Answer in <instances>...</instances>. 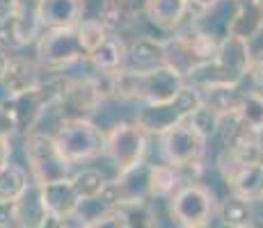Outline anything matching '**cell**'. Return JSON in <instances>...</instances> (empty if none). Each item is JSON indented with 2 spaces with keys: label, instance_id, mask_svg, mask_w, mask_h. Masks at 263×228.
Listing matches in <instances>:
<instances>
[{
  "label": "cell",
  "instance_id": "obj_1",
  "mask_svg": "<svg viewBox=\"0 0 263 228\" xmlns=\"http://www.w3.org/2000/svg\"><path fill=\"white\" fill-rule=\"evenodd\" d=\"M252 62V48L238 37H224L217 44L211 59L201 62L185 75V85L197 89L217 87V85H240Z\"/></svg>",
  "mask_w": 263,
  "mask_h": 228
},
{
  "label": "cell",
  "instance_id": "obj_2",
  "mask_svg": "<svg viewBox=\"0 0 263 228\" xmlns=\"http://www.w3.org/2000/svg\"><path fill=\"white\" fill-rule=\"evenodd\" d=\"M206 146H209V139L197 133L188 121L160 135V149H163L165 160L167 164L181 171L185 182H197L199 178L201 169H204L201 164H204Z\"/></svg>",
  "mask_w": 263,
  "mask_h": 228
},
{
  "label": "cell",
  "instance_id": "obj_3",
  "mask_svg": "<svg viewBox=\"0 0 263 228\" xmlns=\"http://www.w3.org/2000/svg\"><path fill=\"white\" fill-rule=\"evenodd\" d=\"M53 137L71 167L101 158L105 151V130L92 119H60Z\"/></svg>",
  "mask_w": 263,
  "mask_h": 228
},
{
  "label": "cell",
  "instance_id": "obj_4",
  "mask_svg": "<svg viewBox=\"0 0 263 228\" xmlns=\"http://www.w3.org/2000/svg\"><path fill=\"white\" fill-rule=\"evenodd\" d=\"M199 105H201V91L197 87H192V85H183L179 94L172 96L170 100L140 105L135 121L142 126L146 135L160 137L163 133H167L170 128L188 121V116L195 112Z\"/></svg>",
  "mask_w": 263,
  "mask_h": 228
},
{
  "label": "cell",
  "instance_id": "obj_5",
  "mask_svg": "<svg viewBox=\"0 0 263 228\" xmlns=\"http://www.w3.org/2000/svg\"><path fill=\"white\" fill-rule=\"evenodd\" d=\"M170 219L179 228L211 226L217 217L215 194L201 182H185L167 199Z\"/></svg>",
  "mask_w": 263,
  "mask_h": 228
},
{
  "label": "cell",
  "instance_id": "obj_6",
  "mask_svg": "<svg viewBox=\"0 0 263 228\" xmlns=\"http://www.w3.org/2000/svg\"><path fill=\"white\" fill-rule=\"evenodd\" d=\"M89 55L76 28L42 30L37 37V64L48 73H62L73 64L85 62Z\"/></svg>",
  "mask_w": 263,
  "mask_h": 228
},
{
  "label": "cell",
  "instance_id": "obj_7",
  "mask_svg": "<svg viewBox=\"0 0 263 228\" xmlns=\"http://www.w3.org/2000/svg\"><path fill=\"white\" fill-rule=\"evenodd\" d=\"M23 153L30 164V180L37 185H46V182L71 176V164L62 158L58 141L50 133H44V130L28 133L23 141Z\"/></svg>",
  "mask_w": 263,
  "mask_h": 228
},
{
  "label": "cell",
  "instance_id": "obj_8",
  "mask_svg": "<svg viewBox=\"0 0 263 228\" xmlns=\"http://www.w3.org/2000/svg\"><path fill=\"white\" fill-rule=\"evenodd\" d=\"M149 135L138 121H119L105 133V151L117 171H126L144 160Z\"/></svg>",
  "mask_w": 263,
  "mask_h": 228
},
{
  "label": "cell",
  "instance_id": "obj_9",
  "mask_svg": "<svg viewBox=\"0 0 263 228\" xmlns=\"http://www.w3.org/2000/svg\"><path fill=\"white\" fill-rule=\"evenodd\" d=\"M96 75H85V78H69L67 91L60 100V119H92V114L103 105Z\"/></svg>",
  "mask_w": 263,
  "mask_h": 228
},
{
  "label": "cell",
  "instance_id": "obj_10",
  "mask_svg": "<svg viewBox=\"0 0 263 228\" xmlns=\"http://www.w3.org/2000/svg\"><path fill=\"white\" fill-rule=\"evenodd\" d=\"M12 217L16 228H42L48 219V210L44 203L42 185L30 180L28 187L12 201Z\"/></svg>",
  "mask_w": 263,
  "mask_h": 228
},
{
  "label": "cell",
  "instance_id": "obj_11",
  "mask_svg": "<svg viewBox=\"0 0 263 228\" xmlns=\"http://www.w3.org/2000/svg\"><path fill=\"white\" fill-rule=\"evenodd\" d=\"M85 0H39L37 16L42 30L76 28L85 18Z\"/></svg>",
  "mask_w": 263,
  "mask_h": 228
},
{
  "label": "cell",
  "instance_id": "obj_12",
  "mask_svg": "<svg viewBox=\"0 0 263 228\" xmlns=\"http://www.w3.org/2000/svg\"><path fill=\"white\" fill-rule=\"evenodd\" d=\"M217 135H220L222 146L227 151H234V153H240V155L256 160V153H259V146H261V135L254 133L252 128H247L236 112L222 116Z\"/></svg>",
  "mask_w": 263,
  "mask_h": 228
},
{
  "label": "cell",
  "instance_id": "obj_13",
  "mask_svg": "<svg viewBox=\"0 0 263 228\" xmlns=\"http://www.w3.org/2000/svg\"><path fill=\"white\" fill-rule=\"evenodd\" d=\"M144 16V0H103L99 21L110 34H121Z\"/></svg>",
  "mask_w": 263,
  "mask_h": 228
},
{
  "label": "cell",
  "instance_id": "obj_14",
  "mask_svg": "<svg viewBox=\"0 0 263 228\" xmlns=\"http://www.w3.org/2000/svg\"><path fill=\"white\" fill-rule=\"evenodd\" d=\"M190 14L188 0H144L146 21L160 32H176Z\"/></svg>",
  "mask_w": 263,
  "mask_h": 228
},
{
  "label": "cell",
  "instance_id": "obj_15",
  "mask_svg": "<svg viewBox=\"0 0 263 228\" xmlns=\"http://www.w3.org/2000/svg\"><path fill=\"white\" fill-rule=\"evenodd\" d=\"M42 67L37 64V59H25V57H12L9 59V67L5 71V75L0 78L5 94L9 96H18L25 91L34 89L42 82Z\"/></svg>",
  "mask_w": 263,
  "mask_h": 228
},
{
  "label": "cell",
  "instance_id": "obj_16",
  "mask_svg": "<svg viewBox=\"0 0 263 228\" xmlns=\"http://www.w3.org/2000/svg\"><path fill=\"white\" fill-rule=\"evenodd\" d=\"M156 67H165V42L156 37L135 39L126 53V69L149 71Z\"/></svg>",
  "mask_w": 263,
  "mask_h": 228
},
{
  "label": "cell",
  "instance_id": "obj_17",
  "mask_svg": "<svg viewBox=\"0 0 263 228\" xmlns=\"http://www.w3.org/2000/svg\"><path fill=\"white\" fill-rule=\"evenodd\" d=\"M126 53H128V44L121 39V34H108L103 44L89 53L87 62L94 67L96 73H115L126 69Z\"/></svg>",
  "mask_w": 263,
  "mask_h": 228
},
{
  "label": "cell",
  "instance_id": "obj_18",
  "mask_svg": "<svg viewBox=\"0 0 263 228\" xmlns=\"http://www.w3.org/2000/svg\"><path fill=\"white\" fill-rule=\"evenodd\" d=\"M263 32V14L252 0H238L234 16L229 23V37H238L242 42L252 44Z\"/></svg>",
  "mask_w": 263,
  "mask_h": 228
},
{
  "label": "cell",
  "instance_id": "obj_19",
  "mask_svg": "<svg viewBox=\"0 0 263 228\" xmlns=\"http://www.w3.org/2000/svg\"><path fill=\"white\" fill-rule=\"evenodd\" d=\"M42 194H44V203H46V210L50 217H64L80 208V196L73 190L69 178L42 185Z\"/></svg>",
  "mask_w": 263,
  "mask_h": 228
},
{
  "label": "cell",
  "instance_id": "obj_20",
  "mask_svg": "<svg viewBox=\"0 0 263 228\" xmlns=\"http://www.w3.org/2000/svg\"><path fill=\"white\" fill-rule=\"evenodd\" d=\"M165 42V67L174 69L179 75H185L190 73L195 67H199L204 59L199 57V55L195 53V48L190 46V42L183 37V34L176 30V32H172L170 39H163Z\"/></svg>",
  "mask_w": 263,
  "mask_h": 228
},
{
  "label": "cell",
  "instance_id": "obj_21",
  "mask_svg": "<svg viewBox=\"0 0 263 228\" xmlns=\"http://www.w3.org/2000/svg\"><path fill=\"white\" fill-rule=\"evenodd\" d=\"M217 217H220V224L227 228H252L256 224L254 203L238 194H229L227 199L220 201Z\"/></svg>",
  "mask_w": 263,
  "mask_h": 228
},
{
  "label": "cell",
  "instance_id": "obj_22",
  "mask_svg": "<svg viewBox=\"0 0 263 228\" xmlns=\"http://www.w3.org/2000/svg\"><path fill=\"white\" fill-rule=\"evenodd\" d=\"M181 185H185L183 176L172 164H151L149 169V199H165L167 201Z\"/></svg>",
  "mask_w": 263,
  "mask_h": 228
},
{
  "label": "cell",
  "instance_id": "obj_23",
  "mask_svg": "<svg viewBox=\"0 0 263 228\" xmlns=\"http://www.w3.org/2000/svg\"><path fill=\"white\" fill-rule=\"evenodd\" d=\"M201 91V103L215 110L220 116L234 114L238 110V103L242 98L240 85H217V87H206Z\"/></svg>",
  "mask_w": 263,
  "mask_h": 228
},
{
  "label": "cell",
  "instance_id": "obj_24",
  "mask_svg": "<svg viewBox=\"0 0 263 228\" xmlns=\"http://www.w3.org/2000/svg\"><path fill=\"white\" fill-rule=\"evenodd\" d=\"M28 182H30V176L21 164L7 162L5 167H0V201H9L12 203L28 187Z\"/></svg>",
  "mask_w": 263,
  "mask_h": 228
},
{
  "label": "cell",
  "instance_id": "obj_25",
  "mask_svg": "<svg viewBox=\"0 0 263 228\" xmlns=\"http://www.w3.org/2000/svg\"><path fill=\"white\" fill-rule=\"evenodd\" d=\"M73 190L78 192L80 201H92L101 194L103 185L108 182V178L103 176V171L94 169V167H85V169H78L76 174L69 176Z\"/></svg>",
  "mask_w": 263,
  "mask_h": 228
},
{
  "label": "cell",
  "instance_id": "obj_26",
  "mask_svg": "<svg viewBox=\"0 0 263 228\" xmlns=\"http://www.w3.org/2000/svg\"><path fill=\"white\" fill-rule=\"evenodd\" d=\"M236 114L247 128L263 135V91H242Z\"/></svg>",
  "mask_w": 263,
  "mask_h": 228
},
{
  "label": "cell",
  "instance_id": "obj_27",
  "mask_svg": "<svg viewBox=\"0 0 263 228\" xmlns=\"http://www.w3.org/2000/svg\"><path fill=\"white\" fill-rule=\"evenodd\" d=\"M117 210L124 215L126 228H156L158 226V217H156V210L151 208L149 199L119 205Z\"/></svg>",
  "mask_w": 263,
  "mask_h": 228
},
{
  "label": "cell",
  "instance_id": "obj_28",
  "mask_svg": "<svg viewBox=\"0 0 263 228\" xmlns=\"http://www.w3.org/2000/svg\"><path fill=\"white\" fill-rule=\"evenodd\" d=\"M220 121H222V116L217 114L215 110H211L209 105H204V103H201L199 108L188 116V123L199 135H204L206 139H211L213 135H217V130H220Z\"/></svg>",
  "mask_w": 263,
  "mask_h": 228
},
{
  "label": "cell",
  "instance_id": "obj_29",
  "mask_svg": "<svg viewBox=\"0 0 263 228\" xmlns=\"http://www.w3.org/2000/svg\"><path fill=\"white\" fill-rule=\"evenodd\" d=\"M76 30H78V37H80V42H83L85 50H87V55L99 48V46L103 44V39L110 34L99 18H83V21L76 25Z\"/></svg>",
  "mask_w": 263,
  "mask_h": 228
},
{
  "label": "cell",
  "instance_id": "obj_30",
  "mask_svg": "<svg viewBox=\"0 0 263 228\" xmlns=\"http://www.w3.org/2000/svg\"><path fill=\"white\" fill-rule=\"evenodd\" d=\"M42 228H89V219L80 210L69 212V215H64V217H50L48 215L46 224Z\"/></svg>",
  "mask_w": 263,
  "mask_h": 228
},
{
  "label": "cell",
  "instance_id": "obj_31",
  "mask_svg": "<svg viewBox=\"0 0 263 228\" xmlns=\"http://www.w3.org/2000/svg\"><path fill=\"white\" fill-rule=\"evenodd\" d=\"M89 228H126V219L119 210H103L89 221Z\"/></svg>",
  "mask_w": 263,
  "mask_h": 228
},
{
  "label": "cell",
  "instance_id": "obj_32",
  "mask_svg": "<svg viewBox=\"0 0 263 228\" xmlns=\"http://www.w3.org/2000/svg\"><path fill=\"white\" fill-rule=\"evenodd\" d=\"M16 135V121L12 116V110L7 108V103H0V139H12Z\"/></svg>",
  "mask_w": 263,
  "mask_h": 228
},
{
  "label": "cell",
  "instance_id": "obj_33",
  "mask_svg": "<svg viewBox=\"0 0 263 228\" xmlns=\"http://www.w3.org/2000/svg\"><path fill=\"white\" fill-rule=\"evenodd\" d=\"M247 73L252 75V80H254L259 87H263V48L259 53H252V62H250V71Z\"/></svg>",
  "mask_w": 263,
  "mask_h": 228
},
{
  "label": "cell",
  "instance_id": "obj_34",
  "mask_svg": "<svg viewBox=\"0 0 263 228\" xmlns=\"http://www.w3.org/2000/svg\"><path fill=\"white\" fill-rule=\"evenodd\" d=\"M217 3H220V0H188V7H190V12L197 16V14L206 12V9H211Z\"/></svg>",
  "mask_w": 263,
  "mask_h": 228
},
{
  "label": "cell",
  "instance_id": "obj_35",
  "mask_svg": "<svg viewBox=\"0 0 263 228\" xmlns=\"http://www.w3.org/2000/svg\"><path fill=\"white\" fill-rule=\"evenodd\" d=\"M12 139H0V167H5L12 158Z\"/></svg>",
  "mask_w": 263,
  "mask_h": 228
},
{
  "label": "cell",
  "instance_id": "obj_36",
  "mask_svg": "<svg viewBox=\"0 0 263 228\" xmlns=\"http://www.w3.org/2000/svg\"><path fill=\"white\" fill-rule=\"evenodd\" d=\"M9 59H12V57H9V55L5 53L3 48H0V78H3L5 71H7V67H9Z\"/></svg>",
  "mask_w": 263,
  "mask_h": 228
},
{
  "label": "cell",
  "instance_id": "obj_37",
  "mask_svg": "<svg viewBox=\"0 0 263 228\" xmlns=\"http://www.w3.org/2000/svg\"><path fill=\"white\" fill-rule=\"evenodd\" d=\"M12 12V0H0V16Z\"/></svg>",
  "mask_w": 263,
  "mask_h": 228
},
{
  "label": "cell",
  "instance_id": "obj_38",
  "mask_svg": "<svg viewBox=\"0 0 263 228\" xmlns=\"http://www.w3.org/2000/svg\"><path fill=\"white\" fill-rule=\"evenodd\" d=\"M256 162H259V164L263 167V144L259 146V153H256Z\"/></svg>",
  "mask_w": 263,
  "mask_h": 228
},
{
  "label": "cell",
  "instance_id": "obj_39",
  "mask_svg": "<svg viewBox=\"0 0 263 228\" xmlns=\"http://www.w3.org/2000/svg\"><path fill=\"white\" fill-rule=\"evenodd\" d=\"M252 3H254V5H256V7H259V9H261V14H263V0H252Z\"/></svg>",
  "mask_w": 263,
  "mask_h": 228
},
{
  "label": "cell",
  "instance_id": "obj_40",
  "mask_svg": "<svg viewBox=\"0 0 263 228\" xmlns=\"http://www.w3.org/2000/svg\"><path fill=\"white\" fill-rule=\"evenodd\" d=\"M222 228H227V226H222ZM252 228H263V221H261V219H256V224L252 226Z\"/></svg>",
  "mask_w": 263,
  "mask_h": 228
},
{
  "label": "cell",
  "instance_id": "obj_41",
  "mask_svg": "<svg viewBox=\"0 0 263 228\" xmlns=\"http://www.w3.org/2000/svg\"><path fill=\"white\" fill-rule=\"evenodd\" d=\"M201 228H211V226H201Z\"/></svg>",
  "mask_w": 263,
  "mask_h": 228
},
{
  "label": "cell",
  "instance_id": "obj_42",
  "mask_svg": "<svg viewBox=\"0 0 263 228\" xmlns=\"http://www.w3.org/2000/svg\"><path fill=\"white\" fill-rule=\"evenodd\" d=\"M261 203H263V196H261Z\"/></svg>",
  "mask_w": 263,
  "mask_h": 228
},
{
  "label": "cell",
  "instance_id": "obj_43",
  "mask_svg": "<svg viewBox=\"0 0 263 228\" xmlns=\"http://www.w3.org/2000/svg\"><path fill=\"white\" fill-rule=\"evenodd\" d=\"M156 228H160V226H156Z\"/></svg>",
  "mask_w": 263,
  "mask_h": 228
}]
</instances>
